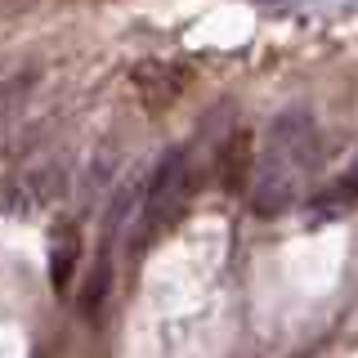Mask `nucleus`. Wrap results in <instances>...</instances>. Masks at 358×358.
I'll return each mask as SVG.
<instances>
[{
	"instance_id": "obj_1",
	"label": "nucleus",
	"mask_w": 358,
	"mask_h": 358,
	"mask_svg": "<svg viewBox=\"0 0 358 358\" xmlns=\"http://www.w3.org/2000/svg\"><path fill=\"white\" fill-rule=\"evenodd\" d=\"M313 166V126L305 117H282L273 126V139L260 157V171L251 179V197L260 215L282 210L291 193H296V179Z\"/></svg>"
},
{
	"instance_id": "obj_2",
	"label": "nucleus",
	"mask_w": 358,
	"mask_h": 358,
	"mask_svg": "<svg viewBox=\"0 0 358 358\" xmlns=\"http://www.w3.org/2000/svg\"><path fill=\"white\" fill-rule=\"evenodd\" d=\"M130 85H134V94L143 99V108L162 112L188 90V67L184 63H166V59H148V63L134 67Z\"/></svg>"
},
{
	"instance_id": "obj_3",
	"label": "nucleus",
	"mask_w": 358,
	"mask_h": 358,
	"mask_svg": "<svg viewBox=\"0 0 358 358\" xmlns=\"http://www.w3.org/2000/svg\"><path fill=\"white\" fill-rule=\"evenodd\" d=\"M251 134L238 130V134H229V143L220 148V184L229 188V193H242L246 184H251Z\"/></svg>"
},
{
	"instance_id": "obj_4",
	"label": "nucleus",
	"mask_w": 358,
	"mask_h": 358,
	"mask_svg": "<svg viewBox=\"0 0 358 358\" xmlns=\"http://www.w3.org/2000/svg\"><path fill=\"white\" fill-rule=\"evenodd\" d=\"M76 255H81V242H76V229H59L50 242V278L54 287H67L72 282V268H76Z\"/></svg>"
},
{
	"instance_id": "obj_5",
	"label": "nucleus",
	"mask_w": 358,
	"mask_h": 358,
	"mask_svg": "<svg viewBox=\"0 0 358 358\" xmlns=\"http://www.w3.org/2000/svg\"><path fill=\"white\" fill-rule=\"evenodd\" d=\"M350 193H341V197H322V201H313L309 206V220L318 224V220H336V215H350Z\"/></svg>"
},
{
	"instance_id": "obj_6",
	"label": "nucleus",
	"mask_w": 358,
	"mask_h": 358,
	"mask_svg": "<svg viewBox=\"0 0 358 358\" xmlns=\"http://www.w3.org/2000/svg\"><path fill=\"white\" fill-rule=\"evenodd\" d=\"M350 188H354V193H358V171H354V175H350Z\"/></svg>"
}]
</instances>
